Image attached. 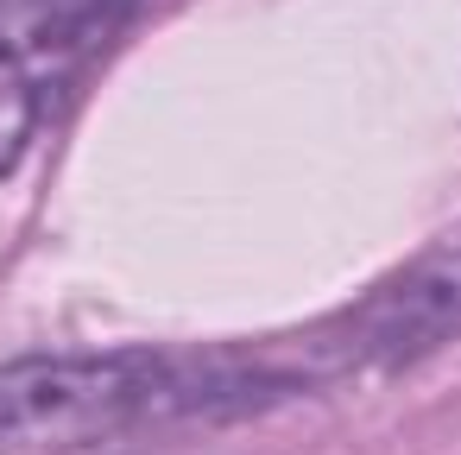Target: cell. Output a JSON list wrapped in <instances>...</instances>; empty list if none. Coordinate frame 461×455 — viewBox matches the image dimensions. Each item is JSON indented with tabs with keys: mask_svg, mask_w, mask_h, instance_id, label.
<instances>
[{
	"mask_svg": "<svg viewBox=\"0 0 461 455\" xmlns=\"http://www.w3.org/2000/svg\"><path fill=\"white\" fill-rule=\"evenodd\" d=\"M461 329V272H398L354 310L310 323L285 341L215 348H108V354H26L0 367V455H58L121 436L234 423L348 373H385Z\"/></svg>",
	"mask_w": 461,
	"mask_h": 455,
	"instance_id": "obj_1",
	"label": "cell"
},
{
	"mask_svg": "<svg viewBox=\"0 0 461 455\" xmlns=\"http://www.w3.org/2000/svg\"><path fill=\"white\" fill-rule=\"evenodd\" d=\"M133 14L140 0H0V177Z\"/></svg>",
	"mask_w": 461,
	"mask_h": 455,
	"instance_id": "obj_2",
	"label": "cell"
}]
</instances>
